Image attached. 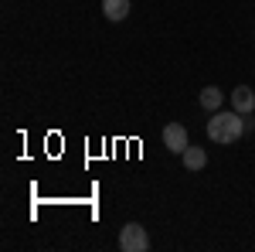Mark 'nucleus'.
I'll use <instances>...</instances> for the list:
<instances>
[{
	"label": "nucleus",
	"mask_w": 255,
	"mask_h": 252,
	"mask_svg": "<svg viewBox=\"0 0 255 252\" xmlns=\"http://www.w3.org/2000/svg\"><path fill=\"white\" fill-rule=\"evenodd\" d=\"M242 133H245V119H242V113H221V109H218L215 116H211V123H208V136H211V143H218V147H232V143H238Z\"/></svg>",
	"instance_id": "nucleus-1"
},
{
	"label": "nucleus",
	"mask_w": 255,
	"mask_h": 252,
	"mask_svg": "<svg viewBox=\"0 0 255 252\" xmlns=\"http://www.w3.org/2000/svg\"><path fill=\"white\" fill-rule=\"evenodd\" d=\"M119 249L123 252H146L150 249V235L139 222H126L119 232Z\"/></svg>",
	"instance_id": "nucleus-2"
},
{
	"label": "nucleus",
	"mask_w": 255,
	"mask_h": 252,
	"mask_svg": "<svg viewBox=\"0 0 255 252\" xmlns=\"http://www.w3.org/2000/svg\"><path fill=\"white\" fill-rule=\"evenodd\" d=\"M163 147L170 150V154H184L191 143H187V126L184 123H167L163 126Z\"/></svg>",
	"instance_id": "nucleus-3"
},
{
	"label": "nucleus",
	"mask_w": 255,
	"mask_h": 252,
	"mask_svg": "<svg viewBox=\"0 0 255 252\" xmlns=\"http://www.w3.org/2000/svg\"><path fill=\"white\" fill-rule=\"evenodd\" d=\"M232 106H235V113H242V116L255 113V92L249 85H235L232 89Z\"/></svg>",
	"instance_id": "nucleus-4"
},
{
	"label": "nucleus",
	"mask_w": 255,
	"mask_h": 252,
	"mask_svg": "<svg viewBox=\"0 0 255 252\" xmlns=\"http://www.w3.org/2000/svg\"><path fill=\"white\" fill-rule=\"evenodd\" d=\"M129 10H133V0H102V14H106V20H113V24L126 20Z\"/></svg>",
	"instance_id": "nucleus-5"
},
{
	"label": "nucleus",
	"mask_w": 255,
	"mask_h": 252,
	"mask_svg": "<svg viewBox=\"0 0 255 252\" xmlns=\"http://www.w3.org/2000/svg\"><path fill=\"white\" fill-rule=\"evenodd\" d=\"M180 157H184V167H187V171H204V164H208L204 147H187Z\"/></svg>",
	"instance_id": "nucleus-6"
},
{
	"label": "nucleus",
	"mask_w": 255,
	"mask_h": 252,
	"mask_svg": "<svg viewBox=\"0 0 255 252\" xmlns=\"http://www.w3.org/2000/svg\"><path fill=\"white\" fill-rule=\"evenodd\" d=\"M201 106H204L208 113H218V109H221V89H215V85L201 89Z\"/></svg>",
	"instance_id": "nucleus-7"
}]
</instances>
